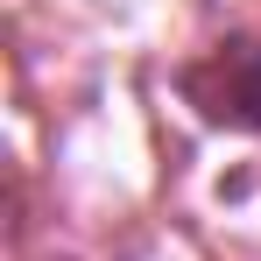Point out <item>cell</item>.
<instances>
[{"instance_id":"1","label":"cell","mask_w":261,"mask_h":261,"mask_svg":"<svg viewBox=\"0 0 261 261\" xmlns=\"http://www.w3.org/2000/svg\"><path fill=\"white\" fill-rule=\"evenodd\" d=\"M184 99L212 120V127L261 134V36H233V43L205 49L184 71Z\"/></svg>"}]
</instances>
